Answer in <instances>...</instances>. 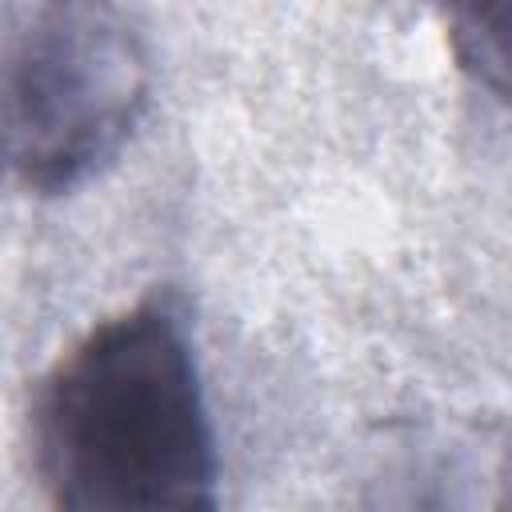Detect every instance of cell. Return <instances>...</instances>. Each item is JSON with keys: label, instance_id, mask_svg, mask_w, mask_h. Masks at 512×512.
Segmentation results:
<instances>
[{"label": "cell", "instance_id": "obj_1", "mask_svg": "<svg viewBox=\"0 0 512 512\" xmlns=\"http://www.w3.org/2000/svg\"><path fill=\"white\" fill-rule=\"evenodd\" d=\"M32 468L68 512L216 508V432L180 292L152 288L44 372Z\"/></svg>", "mask_w": 512, "mask_h": 512}, {"label": "cell", "instance_id": "obj_2", "mask_svg": "<svg viewBox=\"0 0 512 512\" xmlns=\"http://www.w3.org/2000/svg\"><path fill=\"white\" fill-rule=\"evenodd\" d=\"M148 92L144 44L116 0H4V160L20 188L60 196L100 176Z\"/></svg>", "mask_w": 512, "mask_h": 512}, {"label": "cell", "instance_id": "obj_3", "mask_svg": "<svg viewBox=\"0 0 512 512\" xmlns=\"http://www.w3.org/2000/svg\"><path fill=\"white\" fill-rule=\"evenodd\" d=\"M456 68L496 96L512 104V0H428Z\"/></svg>", "mask_w": 512, "mask_h": 512}]
</instances>
